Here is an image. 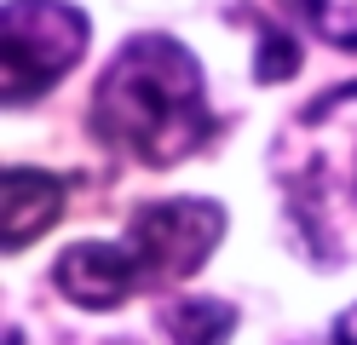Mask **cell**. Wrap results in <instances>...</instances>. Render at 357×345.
<instances>
[{
	"label": "cell",
	"mask_w": 357,
	"mask_h": 345,
	"mask_svg": "<svg viewBox=\"0 0 357 345\" xmlns=\"http://www.w3.org/2000/svg\"><path fill=\"white\" fill-rule=\"evenodd\" d=\"M63 213V178L47 167H6L0 173V242L6 253L29 247L35 236H47Z\"/></svg>",
	"instance_id": "6"
},
{
	"label": "cell",
	"mask_w": 357,
	"mask_h": 345,
	"mask_svg": "<svg viewBox=\"0 0 357 345\" xmlns=\"http://www.w3.org/2000/svg\"><path fill=\"white\" fill-rule=\"evenodd\" d=\"M52 282L81 311H116L132 288H144V270L127 242H75L58 253Z\"/></svg>",
	"instance_id": "5"
},
{
	"label": "cell",
	"mask_w": 357,
	"mask_h": 345,
	"mask_svg": "<svg viewBox=\"0 0 357 345\" xmlns=\"http://www.w3.org/2000/svg\"><path fill=\"white\" fill-rule=\"evenodd\" d=\"M334 345H357V305L334 316Z\"/></svg>",
	"instance_id": "10"
},
{
	"label": "cell",
	"mask_w": 357,
	"mask_h": 345,
	"mask_svg": "<svg viewBox=\"0 0 357 345\" xmlns=\"http://www.w3.org/2000/svg\"><path fill=\"white\" fill-rule=\"evenodd\" d=\"M109 345H121V339H109Z\"/></svg>",
	"instance_id": "11"
},
{
	"label": "cell",
	"mask_w": 357,
	"mask_h": 345,
	"mask_svg": "<svg viewBox=\"0 0 357 345\" xmlns=\"http://www.w3.org/2000/svg\"><path fill=\"white\" fill-rule=\"evenodd\" d=\"M282 6L317 40L340 46V52H357V0H282Z\"/></svg>",
	"instance_id": "8"
},
{
	"label": "cell",
	"mask_w": 357,
	"mask_h": 345,
	"mask_svg": "<svg viewBox=\"0 0 357 345\" xmlns=\"http://www.w3.org/2000/svg\"><path fill=\"white\" fill-rule=\"evenodd\" d=\"M225 236V207L202 201V196H173V201H144L139 213L127 219V247L139 259L150 288L185 282L208 265V253Z\"/></svg>",
	"instance_id": "4"
},
{
	"label": "cell",
	"mask_w": 357,
	"mask_h": 345,
	"mask_svg": "<svg viewBox=\"0 0 357 345\" xmlns=\"http://www.w3.org/2000/svg\"><path fill=\"white\" fill-rule=\"evenodd\" d=\"M294 69H300V46L288 40L277 23H265L259 29V52H254V75L259 81H288Z\"/></svg>",
	"instance_id": "9"
},
{
	"label": "cell",
	"mask_w": 357,
	"mask_h": 345,
	"mask_svg": "<svg viewBox=\"0 0 357 345\" xmlns=\"http://www.w3.org/2000/svg\"><path fill=\"white\" fill-rule=\"evenodd\" d=\"M162 328L173 345H231L236 305L231 299H173L162 311Z\"/></svg>",
	"instance_id": "7"
},
{
	"label": "cell",
	"mask_w": 357,
	"mask_h": 345,
	"mask_svg": "<svg viewBox=\"0 0 357 345\" xmlns=\"http://www.w3.org/2000/svg\"><path fill=\"white\" fill-rule=\"evenodd\" d=\"M86 40H93L86 12L70 0H6V17H0V92H6V104L24 109L47 98L81 63Z\"/></svg>",
	"instance_id": "3"
},
{
	"label": "cell",
	"mask_w": 357,
	"mask_h": 345,
	"mask_svg": "<svg viewBox=\"0 0 357 345\" xmlns=\"http://www.w3.org/2000/svg\"><path fill=\"white\" fill-rule=\"evenodd\" d=\"M202 63L173 35H132L93 86V132L139 167H178L213 138Z\"/></svg>",
	"instance_id": "1"
},
{
	"label": "cell",
	"mask_w": 357,
	"mask_h": 345,
	"mask_svg": "<svg viewBox=\"0 0 357 345\" xmlns=\"http://www.w3.org/2000/svg\"><path fill=\"white\" fill-rule=\"evenodd\" d=\"M351 155H357V86H340L328 98L305 104L277 144V173L288 184L294 219L305 224V242H317V253H328V259H334V236H328L334 184H346L357 196V178L340 173L334 161H351Z\"/></svg>",
	"instance_id": "2"
}]
</instances>
